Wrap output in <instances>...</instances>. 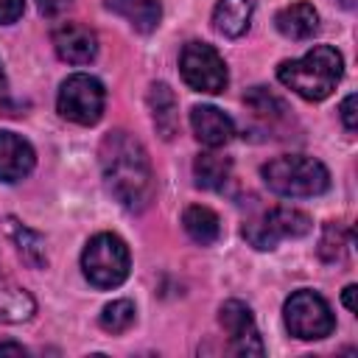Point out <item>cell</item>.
<instances>
[{
  "label": "cell",
  "mask_w": 358,
  "mask_h": 358,
  "mask_svg": "<svg viewBox=\"0 0 358 358\" xmlns=\"http://www.w3.org/2000/svg\"><path fill=\"white\" fill-rule=\"evenodd\" d=\"M101 176L106 190L129 210L143 213L154 201V171L143 143L126 129L103 134L98 148Z\"/></svg>",
  "instance_id": "obj_1"
},
{
  "label": "cell",
  "mask_w": 358,
  "mask_h": 358,
  "mask_svg": "<svg viewBox=\"0 0 358 358\" xmlns=\"http://www.w3.org/2000/svg\"><path fill=\"white\" fill-rule=\"evenodd\" d=\"M148 109H151V120L159 137L171 140L179 131V103H176L173 90L165 81H154L148 87Z\"/></svg>",
  "instance_id": "obj_13"
},
{
  "label": "cell",
  "mask_w": 358,
  "mask_h": 358,
  "mask_svg": "<svg viewBox=\"0 0 358 358\" xmlns=\"http://www.w3.org/2000/svg\"><path fill=\"white\" fill-rule=\"evenodd\" d=\"M190 129L196 134L199 143H204L207 148H218L227 145L235 134V123L227 112H221L218 106H193L190 109Z\"/></svg>",
  "instance_id": "obj_11"
},
{
  "label": "cell",
  "mask_w": 358,
  "mask_h": 358,
  "mask_svg": "<svg viewBox=\"0 0 358 358\" xmlns=\"http://www.w3.org/2000/svg\"><path fill=\"white\" fill-rule=\"evenodd\" d=\"M36 6H39L42 14L53 17V14H62V11L70 6V0H36Z\"/></svg>",
  "instance_id": "obj_27"
},
{
  "label": "cell",
  "mask_w": 358,
  "mask_h": 358,
  "mask_svg": "<svg viewBox=\"0 0 358 358\" xmlns=\"http://www.w3.org/2000/svg\"><path fill=\"white\" fill-rule=\"evenodd\" d=\"M260 176L268 190H274L277 196H288V199L319 196L330 187L327 168L316 157H308V154L274 157L260 168Z\"/></svg>",
  "instance_id": "obj_3"
},
{
  "label": "cell",
  "mask_w": 358,
  "mask_h": 358,
  "mask_svg": "<svg viewBox=\"0 0 358 358\" xmlns=\"http://www.w3.org/2000/svg\"><path fill=\"white\" fill-rule=\"evenodd\" d=\"M344 59L330 45L310 48L302 59L280 62L277 78L305 101H324L341 81Z\"/></svg>",
  "instance_id": "obj_2"
},
{
  "label": "cell",
  "mask_w": 358,
  "mask_h": 358,
  "mask_svg": "<svg viewBox=\"0 0 358 358\" xmlns=\"http://www.w3.org/2000/svg\"><path fill=\"white\" fill-rule=\"evenodd\" d=\"M179 73L190 90L207 92V95H218L229 84V73H227L221 53L207 42H187L182 48Z\"/></svg>",
  "instance_id": "obj_8"
},
{
  "label": "cell",
  "mask_w": 358,
  "mask_h": 358,
  "mask_svg": "<svg viewBox=\"0 0 358 358\" xmlns=\"http://www.w3.org/2000/svg\"><path fill=\"white\" fill-rule=\"evenodd\" d=\"M274 25L285 39H308L319 31V14L310 3H291L277 11Z\"/></svg>",
  "instance_id": "obj_14"
},
{
  "label": "cell",
  "mask_w": 358,
  "mask_h": 358,
  "mask_svg": "<svg viewBox=\"0 0 358 358\" xmlns=\"http://www.w3.org/2000/svg\"><path fill=\"white\" fill-rule=\"evenodd\" d=\"M129 246L115 232H98L81 252V271L95 288H117L129 277Z\"/></svg>",
  "instance_id": "obj_4"
},
{
  "label": "cell",
  "mask_w": 358,
  "mask_h": 358,
  "mask_svg": "<svg viewBox=\"0 0 358 358\" xmlns=\"http://www.w3.org/2000/svg\"><path fill=\"white\" fill-rule=\"evenodd\" d=\"M134 316H137L134 302H129V299H115V302L103 305L98 322H101V327H103L106 333H126V330L134 324Z\"/></svg>",
  "instance_id": "obj_22"
},
{
  "label": "cell",
  "mask_w": 358,
  "mask_h": 358,
  "mask_svg": "<svg viewBox=\"0 0 358 358\" xmlns=\"http://www.w3.org/2000/svg\"><path fill=\"white\" fill-rule=\"evenodd\" d=\"M243 103L252 109V115H257L260 120H268V123L282 120V117L288 115V106H285L277 95H271L266 87H252V90L243 95Z\"/></svg>",
  "instance_id": "obj_20"
},
{
  "label": "cell",
  "mask_w": 358,
  "mask_h": 358,
  "mask_svg": "<svg viewBox=\"0 0 358 358\" xmlns=\"http://www.w3.org/2000/svg\"><path fill=\"white\" fill-rule=\"evenodd\" d=\"M218 322L238 355H263V341L249 305H243L241 299H227L218 310Z\"/></svg>",
  "instance_id": "obj_9"
},
{
  "label": "cell",
  "mask_w": 358,
  "mask_h": 358,
  "mask_svg": "<svg viewBox=\"0 0 358 358\" xmlns=\"http://www.w3.org/2000/svg\"><path fill=\"white\" fill-rule=\"evenodd\" d=\"M25 0H0V25H11L22 17Z\"/></svg>",
  "instance_id": "obj_24"
},
{
  "label": "cell",
  "mask_w": 358,
  "mask_h": 358,
  "mask_svg": "<svg viewBox=\"0 0 358 358\" xmlns=\"http://www.w3.org/2000/svg\"><path fill=\"white\" fill-rule=\"evenodd\" d=\"M344 249H347V232H344L341 224L330 221V224L324 227L322 241H319V255H322V260L336 263V260L344 257Z\"/></svg>",
  "instance_id": "obj_23"
},
{
  "label": "cell",
  "mask_w": 358,
  "mask_h": 358,
  "mask_svg": "<svg viewBox=\"0 0 358 358\" xmlns=\"http://www.w3.org/2000/svg\"><path fill=\"white\" fill-rule=\"evenodd\" d=\"M36 165L31 143L14 131H0V182H20Z\"/></svg>",
  "instance_id": "obj_12"
},
{
  "label": "cell",
  "mask_w": 358,
  "mask_h": 358,
  "mask_svg": "<svg viewBox=\"0 0 358 358\" xmlns=\"http://www.w3.org/2000/svg\"><path fill=\"white\" fill-rule=\"evenodd\" d=\"M310 215L302 213V210H294V207H271L266 213H260L257 218L246 221L241 235L249 246L266 252V249H274L280 241L285 238H302L310 232Z\"/></svg>",
  "instance_id": "obj_6"
},
{
  "label": "cell",
  "mask_w": 358,
  "mask_h": 358,
  "mask_svg": "<svg viewBox=\"0 0 358 358\" xmlns=\"http://www.w3.org/2000/svg\"><path fill=\"white\" fill-rule=\"evenodd\" d=\"M229 171H232L229 157L215 154V151H204V154H199L196 162H193L196 185L204 187V190H218V187H224L227 179H229Z\"/></svg>",
  "instance_id": "obj_19"
},
{
  "label": "cell",
  "mask_w": 358,
  "mask_h": 358,
  "mask_svg": "<svg viewBox=\"0 0 358 358\" xmlns=\"http://www.w3.org/2000/svg\"><path fill=\"white\" fill-rule=\"evenodd\" d=\"M0 115H17L14 112V101H11V90H8V78L0 67Z\"/></svg>",
  "instance_id": "obj_26"
},
{
  "label": "cell",
  "mask_w": 358,
  "mask_h": 358,
  "mask_svg": "<svg viewBox=\"0 0 358 358\" xmlns=\"http://www.w3.org/2000/svg\"><path fill=\"white\" fill-rule=\"evenodd\" d=\"M56 106H59V115L64 120H73L78 126H92L103 115L106 90L98 78H92L87 73H76V76H67L62 81Z\"/></svg>",
  "instance_id": "obj_7"
},
{
  "label": "cell",
  "mask_w": 358,
  "mask_h": 358,
  "mask_svg": "<svg viewBox=\"0 0 358 358\" xmlns=\"http://www.w3.org/2000/svg\"><path fill=\"white\" fill-rule=\"evenodd\" d=\"M34 313V299L22 288H0V322H22Z\"/></svg>",
  "instance_id": "obj_21"
},
{
  "label": "cell",
  "mask_w": 358,
  "mask_h": 358,
  "mask_svg": "<svg viewBox=\"0 0 358 358\" xmlns=\"http://www.w3.org/2000/svg\"><path fill=\"white\" fill-rule=\"evenodd\" d=\"M53 48L67 64H90L98 53V36L81 22H62L53 28Z\"/></svg>",
  "instance_id": "obj_10"
},
{
  "label": "cell",
  "mask_w": 358,
  "mask_h": 358,
  "mask_svg": "<svg viewBox=\"0 0 358 358\" xmlns=\"http://www.w3.org/2000/svg\"><path fill=\"white\" fill-rule=\"evenodd\" d=\"M355 294H358V288H355V285H347V288L341 291V299H344L347 310H352V313H358V302H355Z\"/></svg>",
  "instance_id": "obj_28"
},
{
  "label": "cell",
  "mask_w": 358,
  "mask_h": 358,
  "mask_svg": "<svg viewBox=\"0 0 358 358\" xmlns=\"http://www.w3.org/2000/svg\"><path fill=\"white\" fill-rule=\"evenodd\" d=\"M355 103H358V98L355 95H347L341 101V106H338V115H341V123H344L347 131H355V126H358V120H355Z\"/></svg>",
  "instance_id": "obj_25"
},
{
  "label": "cell",
  "mask_w": 358,
  "mask_h": 358,
  "mask_svg": "<svg viewBox=\"0 0 358 358\" xmlns=\"http://www.w3.org/2000/svg\"><path fill=\"white\" fill-rule=\"evenodd\" d=\"M182 227L201 246H210L221 238V218L210 207H201V204H193L182 213Z\"/></svg>",
  "instance_id": "obj_18"
},
{
  "label": "cell",
  "mask_w": 358,
  "mask_h": 358,
  "mask_svg": "<svg viewBox=\"0 0 358 358\" xmlns=\"http://www.w3.org/2000/svg\"><path fill=\"white\" fill-rule=\"evenodd\" d=\"M282 319H285L288 333L294 338H302V341L327 338L336 327V319H333V310H330L327 299L322 294L310 291V288H299L285 299Z\"/></svg>",
  "instance_id": "obj_5"
},
{
  "label": "cell",
  "mask_w": 358,
  "mask_h": 358,
  "mask_svg": "<svg viewBox=\"0 0 358 358\" xmlns=\"http://www.w3.org/2000/svg\"><path fill=\"white\" fill-rule=\"evenodd\" d=\"M103 6L115 14H120L140 34H151L162 20L159 0H103Z\"/></svg>",
  "instance_id": "obj_15"
},
{
  "label": "cell",
  "mask_w": 358,
  "mask_h": 358,
  "mask_svg": "<svg viewBox=\"0 0 358 358\" xmlns=\"http://www.w3.org/2000/svg\"><path fill=\"white\" fill-rule=\"evenodd\" d=\"M6 352H11V355H25L28 350H25L22 344H17V341H0V355H6Z\"/></svg>",
  "instance_id": "obj_29"
},
{
  "label": "cell",
  "mask_w": 358,
  "mask_h": 358,
  "mask_svg": "<svg viewBox=\"0 0 358 358\" xmlns=\"http://www.w3.org/2000/svg\"><path fill=\"white\" fill-rule=\"evenodd\" d=\"M252 0H218L215 11H213V28L221 36L238 39L249 31V20H252Z\"/></svg>",
  "instance_id": "obj_16"
},
{
  "label": "cell",
  "mask_w": 358,
  "mask_h": 358,
  "mask_svg": "<svg viewBox=\"0 0 358 358\" xmlns=\"http://www.w3.org/2000/svg\"><path fill=\"white\" fill-rule=\"evenodd\" d=\"M3 227H6V235L11 238V243L17 246L20 257L31 266V268H42L48 263V255H45V238L34 229H28L25 224H20L17 218H3Z\"/></svg>",
  "instance_id": "obj_17"
}]
</instances>
